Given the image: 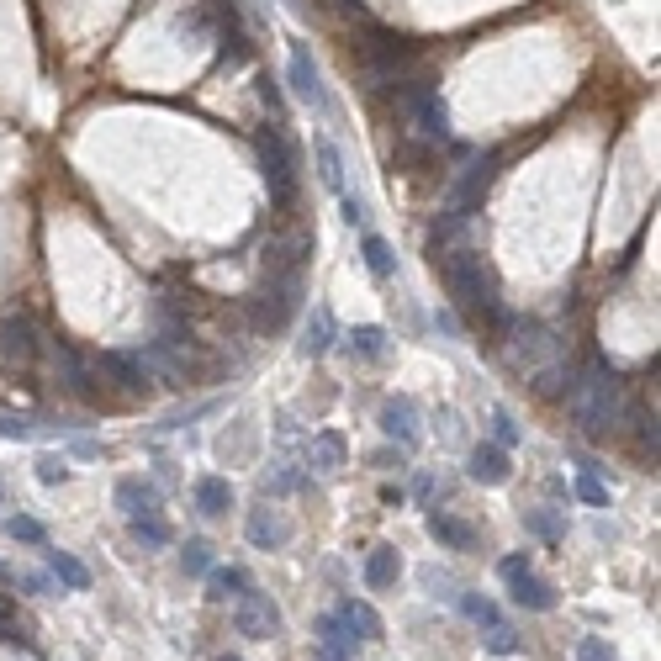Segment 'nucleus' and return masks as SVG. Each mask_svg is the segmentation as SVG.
I'll return each mask as SVG.
<instances>
[{
  "instance_id": "nucleus-39",
  "label": "nucleus",
  "mask_w": 661,
  "mask_h": 661,
  "mask_svg": "<svg viewBox=\"0 0 661 661\" xmlns=\"http://www.w3.org/2000/svg\"><path fill=\"white\" fill-rule=\"evenodd\" d=\"M43 424L38 418H11V413H0V439H38Z\"/></svg>"
},
{
  "instance_id": "nucleus-19",
  "label": "nucleus",
  "mask_w": 661,
  "mask_h": 661,
  "mask_svg": "<svg viewBox=\"0 0 661 661\" xmlns=\"http://www.w3.org/2000/svg\"><path fill=\"white\" fill-rule=\"evenodd\" d=\"M429 535L445 550H471L476 545V529L466 519H455V513H429Z\"/></svg>"
},
{
  "instance_id": "nucleus-3",
  "label": "nucleus",
  "mask_w": 661,
  "mask_h": 661,
  "mask_svg": "<svg viewBox=\"0 0 661 661\" xmlns=\"http://www.w3.org/2000/svg\"><path fill=\"white\" fill-rule=\"evenodd\" d=\"M418 59V43L413 38H397V32H365V38L355 43V69L360 80L381 90V85H397L402 75H408V64Z\"/></svg>"
},
{
  "instance_id": "nucleus-34",
  "label": "nucleus",
  "mask_w": 661,
  "mask_h": 661,
  "mask_svg": "<svg viewBox=\"0 0 661 661\" xmlns=\"http://www.w3.org/2000/svg\"><path fill=\"white\" fill-rule=\"evenodd\" d=\"M461 614H466L471 624H487V630H492V624H503L498 603H492V598H482V593H461Z\"/></svg>"
},
{
  "instance_id": "nucleus-7",
  "label": "nucleus",
  "mask_w": 661,
  "mask_h": 661,
  "mask_svg": "<svg viewBox=\"0 0 661 661\" xmlns=\"http://www.w3.org/2000/svg\"><path fill=\"white\" fill-rule=\"evenodd\" d=\"M233 630L244 640H270L275 630H281V609H275L270 593H254V587H244V593L233 598Z\"/></svg>"
},
{
  "instance_id": "nucleus-6",
  "label": "nucleus",
  "mask_w": 661,
  "mask_h": 661,
  "mask_svg": "<svg viewBox=\"0 0 661 661\" xmlns=\"http://www.w3.org/2000/svg\"><path fill=\"white\" fill-rule=\"evenodd\" d=\"M397 106H402V117H408L429 143L450 138V117H445V101H439L434 80H397Z\"/></svg>"
},
{
  "instance_id": "nucleus-21",
  "label": "nucleus",
  "mask_w": 661,
  "mask_h": 661,
  "mask_svg": "<svg viewBox=\"0 0 661 661\" xmlns=\"http://www.w3.org/2000/svg\"><path fill=\"white\" fill-rule=\"evenodd\" d=\"M334 614H339L344 624H350V635H355V640H381V614L371 609V603H360V598H344Z\"/></svg>"
},
{
  "instance_id": "nucleus-36",
  "label": "nucleus",
  "mask_w": 661,
  "mask_h": 661,
  "mask_svg": "<svg viewBox=\"0 0 661 661\" xmlns=\"http://www.w3.org/2000/svg\"><path fill=\"white\" fill-rule=\"evenodd\" d=\"M180 566H186L191 577H207L212 572V545L207 540H186V550H180Z\"/></svg>"
},
{
  "instance_id": "nucleus-10",
  "label": "nucleus",
  "mask_w": 661,
  "mask_h": 661,
  "mask_svg": "<svg viewBox=\"0 0 661 661\" xmlns=\"http://www.w3.org/2000/svg\"><path fill=\"white\" fill-rule=\"evenodd\" d=\"M307 254H312V233L307 228L275 238V244L265 249V275H302L307 270Z\"/></svg>"
},
{
  "instance_id": "nucleus-12",
  "label": "nucleus",
  "mask_w": 661,
  "mask_h": 661,
  "mask_svg": "<svg viewBox=\"0 0 661 661\" xmlns=\"http://www.w3.org/2000/svg\"><path fill=\"white\" fill-rule=\"evenodd\" d=\"M503 582H508V593H513L519 609H529V614H550V609H556V587H550L545 577H535V566H524V572H513Z\"/></svg>"
},
{
  "instance_id": "nucleus-23",
  "label": "nucleus",
  "mask_w": 661,
  "mask_h": 661,
  "mask_svg": "<svg viewBox=\"0 0 661 661\" xmlns=\"http://www.w3.org/2000/svg\"><path fill=\"white\" fill-rule=\"evenodd\" d=\"M244 587H254L244 566H212V572H207V598L212 603H228V598L244 593Z\"/></svg>"
},
{
  "instance_id": "nucleus-9",
  "label": "nucleus",
  "mask_w": 661,
  "mask_h": 661,
  "mask_svg": "<svg viewBox=\"0 0 661 661\" xmlns=\"http://www.w3.org/2000/svg\"><path fill=\"white\" fill-rule=\"evenodd\" d=\"M360 640L350 635V624H344L339 614H318L312 619V656L318 661H355Z\"/></svg>"
},
{
  "instance_id": "nucleus-17",
  "label": "nucleus",
  "mask_w": 661,
  "mask_h": 661,
  "mask_svg": "<svg viewBox=\"0 0 661 661\" xmlns=\"http://www.w3.org/2000/svg\"><path fill=\"white\" fill-rule=\"evenodd\" d=\"M397 577H402V556L392 545H376L371 556H365V587L387 593V587H397Z\"/></svg>"
},
{
  "instance_id": "nucleus-42",
  "label": "nucleus",
  "mask_w": 661,
  "mask_h": 661,
  "mask_svg": "<svg viewBox=\"0 0 661 661\" xmlns=\"http://www.w3.org/2000/svg\"><path fill=\"white\" fill-rule=\"evenodd\" d=\"M577 661H614V646L603 635H582V646H577Z\"/></svg>"
},
{
  "instance_id": "nucleus-30",
  "label": "nucleus",
  "mask_w": 661,
  "mask_h": 661,
  "mask_svg": "<svg viewBox=\"0 0 661 661\" xmlns=\"http://www.w3.org/2000/svg\"><path fill=\"white\" fill-rule=\"evenodd\" d=\"M0 350H6L11 360H32V355H38V344H32V328L27 323H6V328H0Z\"/></svg>"
},
{
  "instance_id": "nucleus-45",
  "label": "nucleus",
  "mask_w": 661,
  "mask_h": 661,
  "mask_svg": "<svg viewBox=\"0 0 661 661\" xmlns=\"http://www.w3.org/2000/svg\"><path fill=\"white\" fill-rule=\"evenodd\" d=\"M344 217H350V223H365V201H355V196H344Z\"/></svg>"
},
{
  "instance_id": "nucleus-27",
  "label": "nucleus",
  "mask_w": 661,
  "mask_h": 661,
  "mask_svg": "<svg viewBox=\"0 0 661 661\" xmlns=\"http://www.w3.org/2000/svg\"><path fill=\"white\" fill-rule=\"evenodd\" d=\"M524 529H529V535H540L545 545H561L566 540V524H561L556 508H524Z\"/></svg>"
},
{
  "instance_id": "nucleus-46",
  "label": "nucleus",
  "mask_w": 661,
  "mask_h": 661,
  "mask_svg": "<svg viewBox=\"0 0 661 661\" xmlns=\"http://www.w3.org/2000/svg\"><path fill=\"white\" fill-rule=\"evenodd\" d=\"M217 661H244V656H217Z\"/></svg>"
},
{
  "instance_id": "nucleus-16",
  "label": "nucleus",
  "mask_w": 661,
  "mask_h": 661,
  "mask_svg": "<svg viewBox=\"0 0 661 661\" xmlns=\"http://www.w3.org/2000/svg\"><path fill=\"white\" fill-rule=\"evenodd\" d=\"M117 508L127 513V519H138V513H159L154 482H143V476H122V482H117Z\"/></svg>"
},
{
  "instance_id": "nucleus-28",
  "label": "nucleus",
  "mask_w": 661,
  "mask_h": 661,
  "mask_svg": "<svg viewBox=\"0 0 661 661\" xmlns=\"http://www.w3.org/2000/svg\"><path fill=\"white\" fill-rule=\"evenodd\" d=\"M217 16H223V59H228V64L249 59V38H244V27H238L233 6H223V0H217Z\"/></svg>"
},
{
  "instance_id": "nucleus-15",
  "label": "nucleus",
  "mask_w": 661,
  "mask_h": 661,
  "mask_svg": "<svg viewBox=\"0 0 661 661\" xmlns=\"http://www.w3.org/2000/svg\"><path fill=\"white\" fill-rule=\"evenodd\" d=\"M244 529H249V545L254 550H281L291 540V524L275 508H249V524Z\"/></svg>"
},
{
  "instance_id": "nucleus-18",
  "label": "nucleus",
  "mask_w": 661,
  "mask_h": 661,
  "mask_svg": "<svg viewBox=\"0 0 661 661\" xmlns=\"http://www.w3.org/2000/svg\"><path fill=\"white\" fill-rule=\"evenodd\" d=\"M59 365H64V392H75L80 402H106L101 387H90V371H85V360L69 350V344H59Z\"/></svg>"
},
{
  "instance_id": "nucleus-11",
  "label": "nucleus",
  "mask_w": 661,
  "mask_h": 661,
  "mask_svg": "<svg viewBox=\"0 0 661 661\" xmlns=\"http://www.w3.org/2000/svg\"><path fill=\"white\" fill-rule=\"evenodd\" d=\"M381 434L397 439L402 450L418 445V402L413 397H387L381 402Z\"/></svg>"
},
{
  "instance_id": "nucleus-41",
  "label": "nucleus",
  "mask_w": 661,
  "mask_h": 661,
  "mask_svg": "<svg viewBox=\"0 0 661 661\" xmlns=\"http://www.w3.org/2000/svg\"><path fill=\"white\" fill-rule=\"evenodd\" d=\"M38 482H43V487H64V482H69L64 455H38Z\"/></svg>"
},
{
  "instance_id": "nucleus-33",
  "label": "nucleus",
  "mask_w": 661,
  "mask_h": 661,
  "mask_svg": "<svg viewBox=\"0 0 661 661\" xmlns=\"http://www.w3.org/2000/svg\"><path fill=\"white\" fill-rule=\"evenodd\" d=\"M318 180L328 191H344V164H339V149L328 138H318Z\"/></svg>"
},
{
  "instance_id": "nucleus-26",
  "label": "nucleus",
  "mask_w": 661,
  "mask_h": 661,
  "mask_svg": "<svg viewBox=\"0 0 661 661\" xmlns=\"http://www.w3.org/2000/svg\"><path fill=\"white\" fill-rule=\"evenodd\" d=\"M48 572L59 577V582L69 587V593H85V587H90V572H85V561H75V556H69V550H48Z\"/></svg>"
},
{
  "instance_id": "nucleus-44",
  "label": "nucleus",
  "mask_w": 661,
  "mask_h": 661,
  "mask_svg": "<svg viewBox=\"0 0 661 661\" xmlns=\"http://www.w3.org/2000/svg\"><path fill=\"white\" fill-rule=\"evenodd\" d=\"M16 587H22V593H48V577H32V572H16Z\"/></svg>"
},
{
  "instance_id": "nucleus-24",
  "label": "nucleus",
  "mask_w": 661,
  "mask_h": 661,
  "mask_svg": "<svg viewBox=\"0 0 661 661\" xmlns=\"http://www.w3.org/2000/svg\"><path fill=\"white\" fill-rule=\"evenodd\" d=\"M127 524H133V540L143 550H164V545L175 540V529L164 524V513H138V519H127Z\"/></svg>"
},
{
  "instance_id": "nucleus-13",
  "label": "nucleus",
  "mask_w": 661,
  "mask_h": 661,
  "mask_svg": "<svg viewBox=\"0 0 661 661\" xmlns=\"http://www.w3.org/2000/svg\"><path fill=\"white\" fill-rule=\"evenodd\" d=\"M291 90H297L307 106L328 112V96H323V80H318V64H312L307 43H291Z\"/></svg>"
},
{
  "instance_id": "nucleus-29",
  "label": "nucleus",
  "mask_w": 661,
  "mask_h": 661,
  "mask_svg": "<svg viewBox=\"0 0 661 661\" xmlns=\"http://www.w3.org/2000/svg\"><path fill=\"white\" fill-rule=\"evenodd\" d=\"M365 265H371V275H376V281H392L397 260H392V244H387L381 233H365Z\"/></svg>"
},
{
  "instance_id": "nucleus-38",
  "label": "nucleus",
  "mask_w": 661,
  "mask_h": 661,
  "mask_svg": "<svg viewBox=\"0 0 661 661\" xmlns=\"http://www.w3.org/2000/svg\"><path fill=\"white\" fill-rule=\"evenodd\" d=\"M6 535H11V540H22V545H43V540H48V529H43L38 519H27V513H16V519L6 524Z\"/></svg>"
},
{
  "instance_id": "nucleus-32",
  "label": "nucleus",
  "mask_w": 661,
  "mask_h": 661,
  "mask_svg": "<svg viewBox=\"0 0 661 661\" xmlns=\"http://www.w3.org/2000/svg\"><path fill=\"white\" fill-rule=\"evenodd\" d=\"M344 350H350V355H360V360H376L381 350H387V334L365 323V328H355V334H344Z\"/></svg>"
},
{
  "instance_id": "nucleus-14",
  "label": "nucleus",
  "mask_w": 661,
  "mask_h": 661,
  "mask_svg": "<svg viewBox=\"0 0 661 661\" xmlns=\"http://www.w3.org/2000/svg\"><path fill=\"white\" fill-rule=\"evenodd\" d=\"M466 476H471V482H482V487H503L508 476H513L508 450L503 445H476L471 461H466Z\"/></svg>"
},
{
  "instance_id": "nucleus-2",
  "label": "nucleus",
  "mask_w": 661,
  "mask_h": 661,
  "mask_svg": "<svg viewBox=\"0 0 661 661\" xmlns=\"http://www.w3.org/2000/svg\"><path fill=\"white\" fill-rule=\"evenodd\" d=\"M566 408H572V418L582 424V434H614L619 418H624V381L614 365L593 360L587 371H577L572 381H566Z\"/></svg>"
},
{
  "instance_id": "nucleus-35",
  "label": "nucleus",
  "mask_w": 661,
  "mask_h": 661,
  "mask_svg": "<svg viewBox=\"0 0 661 661\" xmlns=\"http://www.w3.org/2000/svg\"><path fill=\"white\" fill-rule=\"evenodd\" d=\"M577 498L587 508H609V487H603L598 471H577Z\"/></svg>"
},
{
  "instance_id": "nucleus-40",
  "label": "nucleus",
  "mask_w": 661,
  "mask_h": 661,
  "mask_svg": "<svg viewBox=\"0 0 661 661\" xmlns=\"http://www.w3.org/2000/svg\"><path fill=\"white\" fill-rule=\"evenodd\" d=\"M482 646H487L492 656H513V651H519V635H513L508 624H492V630L482 635Z\"/></svg>"
},
{
  "instance_id": "nucleus-37",
  "label": "nucleus",
  "mask_w": 661,
  "mask_h": 661,
  "mask_svg": "<svg viewBox=\"0 0 661 661\" xmlns=\"http://www.w3.org/2000/svg\"><path fill=\"white\" fill-rule=\"evenodd\" d=\"M0 646H27V651H32V640L22 635V624H16L11 598H0Z\"/></svg>"
},
{
  "instance_id": "nucleus-43",
  "label": "nucleus",
  "mask_w": 661,
  "mask_h": 661,
  "mask_svg": "<svg viewBox=\"0 0 661 661\" xmlns=\"http://www.w3.org/2000/svg\"><path fill=\"white\" fill-rule=\"evenodd\" d=\"M492 439H498L503 450H513V445H519V424H513V418H508L503 408L492 413Z\"/></svg>"
},
{
  "instance_id": "nucleus-25",
  "label": "nucleus",
  "mask_w": 661,
  "mask_h": 661,
  "mask_svg": "<svg viewBox=\"0 0 661 661\" xmlns=\"http://www.w3.org/2000/svg\"><path fill=\"white\" fill-rule=\"evenodd\" d=\"M328 350H334V312H328V307H312V323H307L302 355H328Z\"/></svg>"
},
{
  "instance_id": "nucleus-20",
  "label": "nucleus",
  "mask_w": 661,
  "mask_h": 661,
  "mask_svg": "<svg viewBox=\"0 0 661 661\" xmlns=\"http://www.w3.org/2000/svg\"><path fill=\"white\" fill-rule=\"evenodd\" d=\"M307 461H312V471L334 476V471L344 466V434H339V429H323V434H312V450H307Z\"/></svg>"
},
{
  "instance_id": "nucleus-8",
  "label": "nucleus",
  "mask_w": 661,
  "mask_h": 661,
  "mask_svg": "<svg viewBox=\"0 0 661 661\" xmlns=\"http://www.w3.org/2000/svg\"><path fill=\"white\" fill-rule=\"evenodd\" d=\"M492 175H498V154H476L466 170H461V180L450 186V212H455V217H471L476 207H482Z\"/></svg>"
},
{
  "instance_id": "nucleus-1",
  "label": "nucleus",
  "mask_w": 661,
  "mask_h": 661,
  "mask_svg": "<svg viewBox=\"0 0 661 661\" xmlns=\"http://www.w3.org/2000/svg\"><path fill=\"white\" fill-rule=\"evenodd\" d=\"M434 260V270L445 275V291L455 297V307L466 312L471 323H482V328H498V334H513V312L498 302V281H492V270H487V260L476 249H439V254H429Z\"/></svg>"
},
{
  "instance_id": "nucleus-22",
  "label": "nucleus",
  "mask_w": 661,
  "mask_h": 661,
  "mask_svg": "<svg viewBox=\"0 0 661 661\" xmlns=\"http://www.w3.org/2000/svg\"><path fill=\"white\" fill-rule=\"evenodd\" d=\"M196 508L207 513V519L228 513L233 508V482H228V476H201V482H196Z\"/></svg>"
},
{
  "instance_id": "nucleus-4",
  "label": "nucleus",
  "mask_w": 661,
  "mask_h": 661,
  "mask_svg": "<svg viewBox=\"0 0 661 661\" xmlns=\"http://www.w3.org/2000/svg\"><path fill=\"white\" fill-rule=\"evenodd\" d=\"M260 170H265V186H270L275 212H286L291 201H297V143H291V133H286L281 117L260 127Z\"/></svg>"
},
{
  "instance_id": "nucleus-5",
  "label": "nucleus",
  "mask_w": 661,
  "mask_h": 661,
  "mask_svg": "<svg viewBox=\"0 0 661 661\" xmlns=\"http://www.w3.org/2000/svg\"><path fill=\"white\" fill-rule=\"evenodd\" d=\"M254 328L260 334H281V328L302 312V275H265V286L254 291Z\"/></svg>"
},
{
  "instance_id": "nucleus-31",
  "label": "nucleus",
  "mask_w": 661,
  "mask_h": 661,
  "mask_svg": "<svg viewBox=\"0 0 661 661\" xmlns=\"http://www.w3.org/2000/svg\"><path fill=\"white\" fill-rule=\"evenodd\" d=\"M101 371H112L122 392H149V381H143V371L127 355H101Z\"/></svg>"
}]
</instances>
